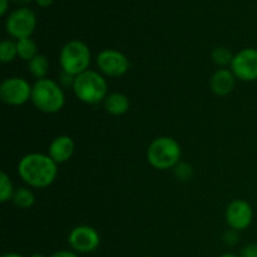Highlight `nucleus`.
I'll list each match as a JSON object with an SVG mask.
<instances>
[{
    "label": "nucleus",
    "mask_w": 257,
    "mask_h": 257,
    "mask_svg": "<svg viewBox=\"0 0 257 257\" xmlns=\"http://www.w3.org/2000/svg\"><path fill=\"white\" fill-rule=\"evenodd\" d=\"M30 257H45L44 255H40V253H34V255H32Z\"/></svg>",
    "instance_id": "c756f323"
},
{
    "label": "nucleus",
    "mask_w": 257,
    "mask_h": 257,
    "mask_svg": "<svg viewBox=\"0 0 257 257\" xmlns=\"http://www.w3.org/2000/svg\"><path fill=\"white\" fill-rule=\"evenodd\" d=\"M220 257H237L236 255H232V253H225V255L220 256Z\"/></svg>",
    "instance_id": "c85d7f7f"
},
{
    "label": "nucleus",
    "mask_w": 257,
    "mask_h": 257,
    "mask_svg": "<svg viewBox=\"0 0 257 257\" xmlns=\"http://www.w3.org/2000/svg\"><path fill=\"white\" fill-rule=\"evenodd\" d=\"M13 2H14L15 4L23 5V4H28V3H30V2H32V0H13Z\"/></svg>",
    "instance_id": "bb28decb"
},
{
    "label": "nucleus",
    "mask_w": 257,
    "mask_h": 257,
    "mask_svg": "<svg viewBox=\"0 0 257 257\" xmlns=\"http://www.w3.org/2000/svg\"><path fill=\"white\" fill-rule=\"evenodd\" d=\"M230 67L236 79H240L242 82H255L257 80L256 48H245L236 53Z\"/></svg>",
    "instance_id": "1a4fd4ad"
},
{
    "label": "nucleus",
    "mask_w": 257,
    "mask_h": 257,
    "mask_svg": "<svg viewBox=\"0 0 257 257\" xmlns=\"http://www.w3.org/2000/svg\"><path fill=\"white\" fill-rule=\"evenodd\" d=\"M50 257H78V256L75 255L74 252H72V251L63 250V251H58V252L53 253Z\"/></svg>",
    "instance_id": "b1692460"
},
{
    "label": "nucleus",
    "mask_w": 257,
    "mask_h": 257,
    "mask_svg": "<svg viewBox=\"0 0 257 257\" xmlns=\"http://www.w3.org/2000/svg\"><path fill=\"white\" fill-rule=\"evenodd\" d=\"M8 10V0H0V15H5Z\"/></svg>",
    "instance_id": "393cba45"
},
{
    "label": "nucleus",
    "mask_w": 257,
    "mask_h": 257,
    "mask_svg": "<svg viewBox=\"0 0 257 257\" xmlns=\"http://www.w3.org/2000/svg\"><path fill=\"white\" fill-rule=\"evenodd\" d=\"M68 242H69L70 247L77 252L88 253L97 250L100 243V237L94 227L80 225L70 231Z\"/></svg>",
    "instance_id": "9d476101"
},
{
    "label": "nucleus",
    "mask_w": 257,
    "mask_h": 257,
    "mask_svg": "<svg viewBox=\"0 0 257 257\" xmlns=\"http://www.w3.org/2000/svg\"><path fill=\"white\" fill-rule=\"evenodd\" d=\"M175 175L180 181H188L192 178L193 170L188 163L180 162L175 167Z\"/></svg>",
    "instance_id": "412c9836"
},
{
    "label": "nucleus",
    "mask_w": 257,
    "mask_h": 257,
    "mask_svg": "<svg viewBox=\"0 0 257 257\" xmlns=\"http://www.w3.org/2000/svg\"><path fill=\"white\" fill-rule=\"evenodd\" d=\"M18 58V48L17 42L13 40H3L0 43V62L8 64Z\"/></svg>",
    "instance_id": "a211bd4d"
},
{
    "label": "nucleus",
    "mask_w": 257,
    "mask_h": 257,
    "mask_svg": "<svg viewBox=\"0 0 257 257\" xmlns=\"http://www.w3.org/2000/svg\"><path fill=\"white\" fill-rule=\"evenodd\" d=\"M95 63L99 72L109 78L123 77L130 69L127 55L115 49H104L98 53Z\"/></svg>",
    "instance_id": "6e6552de"
},
{
    "label": "nucleus",
    "mask_w": 257,
    "mask_h": 257,
    "mask_svg": "<svg viewBox=\"0 0 257 257\" xmlns=\"http://www.w3.org/2000/svg\"><path fill=\"white\" fill-rule=\"evenodd\" d=\"M182 150L175 138L161 136L151 142L147 148V161L153 168L161 171L175 168L181 162Z\"/></svg>",
    "instance_id": "20e7f679"
},
{
    "label": "nucleus",
    "mask_w": 257,
    "mask_h": 257,
    "mask_svg": "<svg viewBox=\"0 0 257 257\" xmlns=\"http://www.w3.org/2000/svg\"><path fill=\"white\" fill-rule=\"evenodd\" d=\"M14 192L15 188L13 186L12 180H10V177L4 171H2L0 172V201L3 203H7L9 201H12Z\"/></svg>",
    "instance_id": "6ab92c4d"
},
{
    "label": "nucleus",
    "mask_w": 257,
    "mask_h": 257,
    "mask_svg": "<svg viewBox=\"0 0 257 257\" xmlns=\"http://www.w3.org/2000/svg\"><path fill=\"white\" fill-rule=\"evenodd\" d=\"M18 58L29 62L30 59L38 54V45L32 38H24V39L17 40Z\"/></svg>",
    "instance_id": "f3484780"
},
{
    "label": "nucleus",
    "mask_w": 257,
    "mask_h": 257,
    "mask_svg": "<svg viewBox=\"0 0 257 257\" xmlns=\"http://www.w3.org/2000/svg\"><path fill=\"white\" fill-rule=\"evenodd\" d=\"M18 175L30 187L45 188L57 178L58 163L48 153H28L18 163Z\"/></svg>",
    "instance_id": "f257e3e1"
},
{
    "label": "nucleus",
    "mask_w": 257,
    "mask_h": 257,
    "mask_svg": "<svg viewBox=\"0 0 257 257\" xmlns=\"http://www.w3.org/2000/svg\"><path fill=\"white\" fill-rule=\"evenodd\" d=\"M236 77L231 69L220 68L212 74L210 79L211 90L218 97H226L235 89Z\"/></svg>",
    "instance_id": "ddd939ff"
},
{
    "label": "nucleus",
    "mask_w": 257,
    "mask_h": 257,
    "mask_svg": "<svg viewBox=\"0 0 257 257\" xmlns=\"http://www.w3.org/2000/svg\"><path fill=\"white\" fill-rule=\"evenodd\" d=\"M241 257H257V243H250L241 250Z\"/></svg>",
    "instance_id": "4be33fe9"
},
{
    "label": "nucleus",
    "mask_w": 257,
    "mask_h": 257,
    "mask_svg": "<svg viewBox=\"0 0 257 257\" xmlns=\"http://www.w3.org/2000/svg\"><path fill=\"white\" fill-rule=\"evenodd\" d=\"M253 210L245 200H233L226 208V222L235 231H243L252 223Z\"/></svg>",
    "instance_id": "9b49d317"
},
{
    "label": "nucleus",
    "mask_w": 257,
    "mask_h": 257,
    "mask_svg": "<svg viewBox=\"0 0 257 257\" xmlns=\"http://www.w3.org/2000/svg\"><path fill=\"white\" fill-rule=\"evenodd\" d=\"M32 102L40 112L54 114L60 112L65 104L63 87L50 78L35 80L32 90Z\"/></svg>",
    "instance_id": "f03ea898"
},
{
    "label": "nucleus",
    "mask_w": 257,
    "mask_h": 257,
    "mask_svg": "<svg viewBox=\"0 0 257 257\" xmlns=\"http://www.w3.org/2000/svg\"><path fill=\"white\" fill-rule=\"evenodd\" d=\"M74 151L75 143L73 138L67 135H60L50 142L48 155L59 165V163L68 162L74 155Z\"/></svg>",
    "instance_id": "f8f14e48"
},
{
    "label": "nucleus",
    "mask_w": 257,
    "mask_h": 257,
    "mask_svg": "<svg viewBox=\"0 0 257 257\" xmlns=\"http://www.w3.org/2000/svg\"><path fill=\"white\" fill-rule=\"evenodd\" d=\"M33 85L22 77H10L0 85V98L8 105L18 107L32 100Z\"/></svg>",
    "instance_id": "423d86ee"
},
{
    "label": "nucleus",
    "mask_w": 257,
    "mask_h": 257,
    "mask_svg": "<svg viewBox=\"0 0 257 257\" xmlns=\"http://www.w3.org/2000/svg\"><path fill=\"white\" fill-rule=\"evenodd\" d=\"M37 27V18L29 8H19L8 17L5 29L8 34L17 40L30 38Z\"/></svg>",
    "instance_id": "0eeeda50"
},
{
    "label": "nucleus",
    "mask_w": 257,
    "mask_h": 257,
    "mask_svg": "<svg viewBox=\"0 0 257 257\" xmlns=\"http://www.w3.org/2000/svg\"><path fill=\"white\" fill-rule=\"evenodd\" d=\"M211 57H212V60L218 65V67L225 68V67H227V65H231L235 54H232V52H231L228 48L217 47L212 52Z\"/></svg>",
    "instance_id": "aec40b11"
},
{
    "label": "nucleus",
    "mask_w": 257,
    "mask_h": 257,
    "mask_svg": "<svg viewBox=\"0 0 257 257\" xmlns=\"http://www.w3.org/2000/svg\"><path fill=\"white\" fill-rule=\"evenodd\" d=\"M12 202L20 210H28L33 207L35 202V196L33 191L28 187L15 188V192L13 195Z\"/></svg>",
    "instance_id": "dca6fc26"
},
{
    "label": "nucleus",
    "mask_w": 257,
    "mask_h": 257,
    "mask_svg": "<svg viewBox=\"0 0 257 257\" xmlns=\"http://www.w3.org/2000/svg\"><path fill=\"white\" fill-rule=\"evenodd\" d=\"M3 257H23L22 255H19V253H15V252H10V253H5Z\"/></svg>",
    "instance_id": "cd10ccee"
},
{
    "label": "nucleus",
    "mask_w": 257,
    "mask_h": 257,
    "mask_svg": "<svg viewBox=\"0 0 257 257\" xmlns=\"http://www.w3.org/2000/svg\"><path fill=\"white\" fill-rule=\"evenodd\" d=\"M104 109L107 110L109 114L112 115H123L130 110L131 102L130 98L125 94L120 92H113L105 97L104 102Z\"/></svg>",
    "instance_id": "4468645a"
},
{
    "label": "nucleus",
    "mask_w": 257,
    "mask_h": 257,
    "mask_svg": "<svg viewBox=\"0 0 257 257\" xmlns=\"http://www.w3.org/2000/svg\"><path fill=\"white\" fill-rule=\"evenodd\" d=\"M92 53L89 47L80 40H70L65 43L59 54V64L62 72L77 77L89 69Z\"/></svg>",
    "instance_id": "39448f33"
},
{
    "label": "nucleus",
    "mask_w": 257,
    "mask_h": 257,
    "mask_svg": "<svg viewBox=\"0 0 257 257\" xmlns=\"http://www.w3.org/2000/svg\"><path fill=\"white\" fill-rule=\"evenodd\" d=\"M52 3H53V0H37V4L39 5V7H42V8L49 7Z\"/></svg>",
    "instance_id": "a878e982"
},
{
    "label": "nucleus",
    "mask_w": 257,
    "mask_h": 257,
    "mask_svg": "<svg viewBox=\"0 0 257 257\" xmlns=\"http://www.w3.org/2000/svg\"><path fill=\"white\" fill-rule=\"evenodd\" d=\"M72 89L80 102L94 105L104 102L108 95V83L102 73L88 69L75 77Z\"/></svg>",
    "instance_id": "7ed1b4c3"
},
{
    "label": "nucleus",
    "mask_w": 257,
    "mask_h": 257,
    "mask_svg": "<svg viewBox=\"0 0 257 257\" xmlns=\"http://www.w3.org/2000/svg\"><path fill=\"white\" fill-rule=\"evenodd\" d=\"M28 70L37 80L47 78L49 72V59L45 55L37 54L28 62Z\"/></svg>",
    "instance_id": "2eb2a0df"
},
{
    "label": "nucleus",
    "mask_w": 257,
    "mask_h": 257,
    "mask_svg": "<svg viewBox=\"0 0 257 257\" xmlns=\"http://www.w3.org/2000/svg\"><path fill=\"white\" fill-rule=\"evenodd\" d=\"M238 231H235L231 228L230 231H227V232L225 233V242L227 243L228 246H233L237 243L238 241V235H237Z\"/></svg>",
    "instance_id": "5701e85b"
}]
</instances>
